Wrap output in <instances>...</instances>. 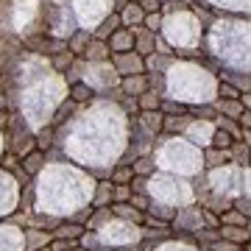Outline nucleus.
Segmentation results:
<instances>
[{
    "instance_id": "nucleus-1",
    "label": "nucleus",
    "mask_w": 251,
    "mask_h": 251,
    "mask_svg": "<svg viewBox=\"0 0 251 251\" xmlns=\"http://www.w3.org/2000/svg\"><path fill=\"white\" fill-rule=\"evenodd\" d=\"M109 62H112V67H115V73L120 75V78L145 73V59L137 53V50H128V53H112Z\"/></svg>"
},
{
    "instance_id": "nucleus-2",
    "label": "nucleus",
    "mask_w": 251,
    "mask_h": 251,
    "mask_svg": "<svg viewBox=\"0 0 251 251\" xmlns=\"http://www.w3.org/2000/svg\"><path fill=\"white\" fill-rule=\"evenodd\" d=\"M25 48L36 50V53H62L67 50V39H53V36H25Z\"/></svg>"
},
{
    "instance_id": "nucleus-3",
    "label": "nucleus",
    "mask_w": 251,
    "mask_h": 251,
    "mask_svg": "<svg viewBox=\"0 0 251 251\" xmlns=\"http://www.w3.org/2000/svg\"><path fill=\"white\" fill-rule=\"evenodd\" d=\"M109 50L112 53H128V50H134V31L131 28L115 31V34L109 36Z\"/></svg>"
},
{
    "instance_id": "nucleus-4",
    "label": "nucleus",
    "mask_w": 251,
    "mask_h": 251,
    "mask_svg": "<svg viewBox=\"0 0 251 251\" xmlns=\"http://www.w3.org/2000/svg\"><path fill=\"white\" fill-rule=\"evenodd\" d=\"M120 90H123V95L140 98L143 92H148V75L145 73H140V75H126V78H120Z\"/></svg>"
},
{
    "instance_id": "nucleus-5",
    "label": "nucleus",
    "mask_w": 251,
    "mask_h": 251,
    "mask_svg": "<svg viewBox=\"0 0 251 251\" xmlns=\"http://www.w3.org/2000/svg\"><path fill=\"white\" fill-rule=\"evenodd\" d=\"M212 134H215V123H209V120H201V123H193L187 126V137L193 140V143H204L209 145L212 143Z\"/></svg>"
},
{
    "instance_id": "nucleus-6",
    "label": "nucleus",
    "mask_w": 251,
    "mask_h": 251,
    "mask_svg": "<svg viewBox=\"0 0 251 251\" xmlns=\"http://www.w3.org/2000/svg\"><path fill=\"white\" fill-rule=\"evenodd\" d=\"M84 59L90 64H103L112 59V50H109V42H100V39H92L90 48L84 50Z\"/></svg>"
},
{
    "instance_id": "nucleus-7",
    "label": "nucleus",
    "mask_w": 251,
    "mask_h": 251,
    "mask_svg": "<svg viewBox=\"0 0 251 251\" xmlns=\"http://www.w3.org/2000/svg\"><path fill=\"white\" fill-rule=\"evenodd\" d=\"M120 28H123V20H120V14H115V11H112V14H109V17L103 20L98 28H95V31H92V39L109 42V36L115 34V31H120Z\"/></svg>"
},
{
    "instance_id": "nucleus-8",
    "label": "nucleus",
    "mask_w": 251,
    "mask_h": 251,
    "mask_svg": "<svg viewBox=\"0 0 251 251\" xmlns=\"http://www.w3.org/2000/svg\"><path fill=\"white\" fill-rule=\"evenodd\" d=\"M92 42V28L90 31H75V34L67 39V50H70L73 56H84V50L90 48Z\"/></svg>"
},
{
    "instance_id": "nucleus-9",
    "label": "nucleus",
    "mask_w": 251,
    "mask_h": 251,
    "mask_svg": "<svg viewBox=\"0 0 251 251\" xmlns=\"http://www.w3.org/2000/svg\"><path fill=\"white\" fill-rule=\"evenodd\" d=\"M218 234H221V240H229L234 246H243L251 237L246 226H218Z\"/></svg>"
},
{
    "instance_id": "nucleus-10",
    "label": "nucleus",
    "mask_w": 251,
    "mask_h": 251,
    "mask_svg": "<svg viewBox=\"0 0 251 251\" xmlns=\"http://www.w3.org/2000/svg\"><path fill=\"white\" fill-rule=\"evenodd\" d=\"M162 123H165V115L159 109L156 112H140V126L148 134H162Z\"/></svg>"
},
{
    "instance_id": "nucleus-11",
    "label": "nucleus",
    "mask_w": 251,
    "mask_h": 251,
    "mask_svg": "<svg viewBox=\"0 0 251 251\" xmlns=\"http://www.w3.org/2000/svg\"><path fill=\"white\" fill-rule=\"evenodd\" d=\"M42 165H45V151H39V148H34L31 153L23 156V171H25V176H36V173L42 171Z\"/></svg>"
},
{
    "instance_id": "nucleus-12",
    "label": "nucleus",
    "mask_w": 251,
    "mask_h": 251,
    "mask_svg": "<svg viewBox=\"0 0 251 251\" xmlns=\"http://www.w3.org/2000/svg\"><path fill=\"white\" fill-rule=\"evenodd\" d=\"M215 112H221V117L237 120V117L243 115V103H240V100H224V98H218L215 100Z\"/></svg>"
},
{
    "instance_id": "nucleus-13",
    "label": "nucleus",
    "mask_w": 251,
    "mask_h": 251,
    "mask_svg": "<svg viewBox=\"0 0 251 251\" xmlns=\"http://www.w3.org/2000/svg\"><path fill=\"white\" fill-rule=\"evenodd\" d=\"M193 123V115H165V123H162V131H187V126Z\"/></svg>"
},
{
    "instance_id": "nucleus-14",
    "label": "nucleus",
    "mask_w": 251,
    "mask_h": 251,
    "mask_svg": "<svg viewBox=\"0 0 251 251\" xmlns=\"http://www.w3.org/2000/svg\"><path fill=\"white\" fill-rule=\"evenodd\" d=\"M120 20H123L126 28H137V25H143L145 14H143V9H140L137 3H128V6H126V11L120 14Z\"/></svg>"
},
{
    "instance_id": "nucleus-15",
    "label": "nucleus",
    "mask_w": 251,
    "mask_h": 251,
    "mask_svg": "<svg viewBox=\"0 0 251 251\" xmlns=\"http://www.w3.org/2000/svg\"><path fill=\"white\" fill-rule=\"evenodd\" d=\"M84 232H87V226H81V224H62L59 229H56V237H62V240H75V243H78L81 237H84Z\"/></svg>"
},
{
    "instance_id": "nucleus-16",
    "label": "nucleus",
    "mask_w": 251,
    "mask_h": 251,
    "mask_svg": "<svg viewBox=\"0 0 251 251\" xmlns=\"http://www.w3.org/2000/svg\"><path fill=\"white\" fill-rule=\"evenodd\" d=\"M92 95H95V90H92L87 81H75L70 87V100L73 103H84V100H90Z\"/></svg>"
},
{
    "instance_id": "nucleus-17",
    "label": "nucleus",
    "mask_w": 251,
    "mask_h": 251,
    "mask_svg": "<svg viewBox=\"0 0 251 251\" xmlns=\"http://www.w3.org/2000/svg\"><path fill=\"white\" fill-rule=\"evenodd\" d=\"M137 106L143 109V112H156V109L162 106V95L153 92V90H148V92H143V95L137 98Z\"/></svg>"
},
{
    "instance_id": "nucleus-18",
    "label": "nucleus",
    "mask_w": 251,
    "mask_h": 251,
    "mask_svg": "<svg viewBox=\"0 0 251 251\" xmlns=\"http://www.w3.org/2000/svg\"><path fill=\"white\" fill-rule=\"evenodd\" d=\"M204 159H206L209 168H224V165L232 162V156H229V151H221V148H206Z\"/></svg>"
},
{
    "instance_id": "nucleus-19",
    "label": "nucleus",
    "mask_w": 251,
    "mask_h": 251,
    "mask_svg": "<svg viewBox=\"0 0 251 251\" xmlns=\"http://www.w3.org/2000/svg\"><path fill=\"white\" fill-rule=\"evenodd\" d=\"M73 67H75V56H73L70 50H62V53L53 56V70L56 73H70Z\"/></svg>"
},
{
    "instance_id": "nucleus-20",
    "label": "nucleus",
    "mask_w": 251,
    "mask_h": 251,
    "mask_svg": "<svg viewBox=\"0 0 251 251\" xmlns=\"http://www.w3.org/2000/svg\"><path fill=\"white\" fill-rule=\"evenodd\" d=\"M215 128H221V131H226V134H232L234 140H243V128L237 126V120H229V117H215Z\"/></svg>"
},
{
    "instance_id": "nucleus-21",
    "label": "nucleus",
    "mask_w": 251,
    "mask_h": 251,
    "mask_svg": "<svg viewBox=\"0 0 251 251\" xmlns=\"http://www.w3.org/2000/svg\"><path fill=\"white\" fill-rule=\"evenodd\" d=\"M229 156H232V162H240V165H246V162L251 159V148L243 140H237V143L229 148Z\"/></svg>"
},
{
    "instance_id": "nucleus-22",
    "label": "nucleus",
    "mask_w": 251,
    "mask_h": 251,
    "mask_svg": "<svg viewBox=\"0 0 251 251\" xmlns=\"http://www.w3.org/2000/svg\"><path fill=\"white\" fill-rule=\"evenodd\" d=\"M131 171H134V176H151L153 171H156V165H153L151 159H148V156H140V159L137 162H131Z\"/></svg>"
},
{
    "instance_id": "nucleus-23",
    "label": "nucleus",
    "mask_w": 251,
    "mask_h": 251,
    "mask_svg": "<svg viewBox=\"0 0 251 251\" xmlns=\"http://www.w3.org/2000/svg\"><path fill=\"white\" fill-rule=\"evenodd\" d=\"M237 143L232 134H226V131H221V128H215V134H212V148H221V151H229L232 145Z\"/></svg>"
},
{
    "instance_id": "nucleus-24",
    "label": "nucleus",
    "mask_w": 251,
    "mask_h": 251,
    "mask_svg": "<svg viewBox=\"0 0 251 251\" xmlns=\"http://www.w3.org/2000/svg\"><path fill=\"white\" fill-rule=\"evenodd\" d=\"M112 212H117L120 218H128V221H143V212L134 209L131 204H112Z\"/></svg>"
},
{
    "instance_id": "nucleus-25",
    "label": "nucleus",
    "mask_w": 251,
    "mask_h": 251,
    "mask_svg": "<svg viewBox=\"0 0 251 251\" xmlns=\"http://www.w3.org/2000/svg\"><path fill=\"white\" fill-rule=\"evenodd\" d=\"M246 224H249V218L240 215L234 206L229 209V212H224V215H221V226H246Z\"/></svg>"
},
{
    "instance_id": "nucleus-26",
    "label": "nucleus",
    "mask_w": 251,
    "mask_h": 251,
    "mask_svg": "<svg viewBox=\"0 0 251 251\" xmlns=\"http://www.w3.org/2000/svg\"><path fill=\"white\" fill-rule=\"evenodd\" d=\"M131 179H134V171H131L128 165H120V168L112 173V184H128Z\"/></svg>"
},
{
    "instance_id": "nucleus-27",
    "label": "nucleus",
    "mask_w": 251,
    "mask_h": 251,
    "mask_svg": "<svg viewBox=\"0 0 251 251\" xmlns=\"http://www.w3.org/2000/svg\"><path fill=\"white\" fill-rule=\"evenodd\" d=\"M218 95L224 100H240L243 92L237 90V87H232V84H226V81H221V87H218Z\"/></svg>"
},
{
    "instance_id": "nucleus-28",
    "label": "nucleus",
    "mask_w": 251,
    "mask_h": 251,
    "mask_svg": "<svg viewBox=\"0 0 251 251\" xmlns=\"http://www.w3.org/2000/svg\"><path fill=\"white\" fill-rule=\"evenodd\" d=\"M143 28H148L151 34H159V28H162V11H159V14H145Z\"/></svg>"
},
{
    "instance_id": "nucleus-29",
    "label": "nucleus",
    "mask_w": 251,
    "mask_h": 251,
    "mask_svg": "<svg viewBox=\"0 0 251 251\" xmlns=\"http://www.w3.org/2000/svg\"><path fill=\"white\" fill-rule=\"evenodd\" d=\"M112 198H115V204H126V198H131V187L128 184H115Z\"/></svg>"
},
{
    "instance_id": "nucleus-30",
    "label": "nucleus",
    "mask_w": 251,
    "mask_h": 251,
    "mask_svg": "<svg viewBox=\"0 0 251 251\" xmlns=\"http://www.w3.org/2000/svg\"><path fill=\"white\" fill-rule=\"evenodd\" d=\"M148 212L151 215H159V221H165V224H171V218H173V209H168V206H162V204H151Z\"/></svg>"
},
{
    "instance_id": "nucleus-31",
    "label": "nucleus",
    "mask_w": 251,
    "mask_h": 251,
    "mask_svg": "<svg viewBox=\"0 0 251 251\" xmlns=\"http://www.w3.org/2000/svg\"><path fill=\"white\" fill-rule=\"evenodd\" d=\"M137 6L143 9V14H159V11H162V3H159V0H140Z\"/></svg>"
},
{
    "instance_id": "nucleus-32",
    "label": "nucleus",
    "mask_w": 251,
    "mask_h": 251,
    "mask_svg": "<svg viewBox=\"0 0 251 251\" xmlns=\"http://www.w3.org/2000/svg\"><path fill=\"white\" fill-rule=\"evenodd\" d=\"M159 112L162 115H187V106H181V103H162Z\"/></svg>"
},
{
    "instance_id": "nucleus-33",
    "label": "nucleus",
    "mask_w": 251,
    "mask_h": 251,
    "mask_svg": "<svg viewBox=\"0 0 251 251\" xmlns=\"http://www.w3.org/2000/svg\"><path fill=\"white\" fill-rule=\"evenodd\" d=\"M73 109H75V103H73V100H70V103H62V109H59V112H56V117H53V126H59L64 117H70Z\"/></svg>"
},
{
    "instance_id": "nucleus-34",
    "label": "nucleus",
    "mask_w": 251,
    "mask_h": 251,
    "mask_svg": "<svg viewBox=\"0 0 251 251\" xmlns=\"http://www.w3.org/2000/svg\"><path fill=\"white\" fill-rule=\"evenodd\" d=\"M112 190H115V184H112V181H103V184H100V196H98V201H95V204H98V206L106 204L109 198H112V196H109Z\"/></svg>"
},
{
    "instance_id": "nucleus-35",
    "label": "nucleus",
    "mask_w": 251,
    "mask_h": 251,
    "mask_svg": "<svg viewBox=\"0 0 251 251\" xmlns=\"http://www.w3.org/2000/svg\"><path fill=\"white\" fill-rule=\"evenodd\" d=\"M234 209H237V212H240V215H246L251 221V201H246V198H240V201H234Z\"/></svg>"
},
{
    "instance_id": "nucleus-36",
    "label": "nucleus",
    "mask_w": 251,
    "mask_h": 251,
    "mask_svg": "<svg viewBox=\"0 0 251 251\" xmlns=\"http://www.w3.org/2000/svg\"><path fill=\"white\" fill-rule=\"evenodd\" d=\"M201 218H204V221L212 226V229H218V226H221V218H218L215 212H209V209H201Z\"/></svg>"
},
{
    "instance_id": "nucleus-37",
    "label": "nucleus",
    "mask_w": 251,
    "mask_h": 251,
    "mask_svg": "<svg viewBox=\"0 0 251 251\" xmlns=\"http://www.w3.org/2000/svg\"><path fill=\"white\" fill-rule=\"evenodd\" d=\"M237 126H240L243 131H251V112L249 109H243V115L237 117Z\"/></svg>"
},
{
    "instance_id": "nucleus-38",
    "label": "nucleus",
    "mask_w": 251,
    "mask_h": 251,
    "mask_svg": "<svg viewBox=\"0 0 251 251\" xmlns=\"http://www.w3.org/2000/svg\"><path fill=\"white\" fill-rule=\"evenodd\" d=\"M36 148H39V151L50 148V128H48V131H42V134L36 137Z\"/></svg>"
},
{
    "instance_id": "nucleus-39",
    "label": "nucleus",
    "mask_w": 251,
    "mask_h": 251,
    "mask_svg": "<svg viewBox=\"0 0 251 251\" xmlns=\"http://www.w3.org/2000/svg\"><path fill=\"white\" fill-rule=\"evenodd\" d=\"M128 3H131V0H115V6H112V11H115V14H123Z\"/></svg>"
},
{
    "instance_id": "nucleus-40",
    "label": "nucleus",
    "mask_w": 251,
    "mask_h": 251,
    "mask_svg": "<svg viewBox=\"0 0 251 251\" xmlns=\"http://www.w3.org/2000/svg\"><path fill=\"white\" fill-rule=\"evenodd\" d=\"M240 103H243V109H249V112H251V92H246V95H243Z\"/></svg>"
},
{
    "instance_id": "nucleus-41",
    "label": "nucleus",
    "mask_w": 251,
    "mask_h": 251,
    "mask_svg": "<svg viewBox=\"0 0 251 251\" xmlns=\"http://www.w3.org/2000/svg\"><path fill=\"white\" fill-rule=\"evenodd\" d=\"M243 140H246V145L251 148V131H243Z\"/></svg>"
},
{
    "instance_id": "nucleus-42",
    "label": "nucleus",
    "mask_w": 251,
    "mask_h": 251,
    "mask_svg": "<svg viewBox=\"0 0 251 251\" xmlns=\"http://www.w3.org/2000/svg\"><path fill=\"white\" fill-rule=\"evenodd\" d=\"M243 251H251V237H249L246 243H243Z\"/></svg>"
},
{
    "instance_id": "nucleus-43",
    "label": "nucleus",
    "mask_w": 251,
    "mask_h": 251,
    "mask_svg": "<svg viewBox=\"0 0 251 251\" xmlns=\"http://www.w3.org/2000/svg\"><path fill=\"white\" fill-rule=\"evenodd\" d=\"M36 251H50V246H45V249H36Z\"/></svg>"
},
{
    "instance_id": "nucleus-44",
    "label": "nucleus",
    "mask_w": 251,
    "mask_h": 251,
    "mask_svg": "<svg viewBox=\"0 0 251 251\" xmlns=\"http://www.w3.org/2000/svg\"><path fill=\"white\" fill-rule=\"evenodd\" d=\"M246 229H249V234H251V221H249V224H246Z\"/></svg>"
},
{
    "instance_id": "nucleus-45",
    "label": "nucleus",
    "mask_w": 251,
    "mask_h": 251,
    "mask_svg": "<svg viewBox=\"0 0 251 251\" xmlns=\"http://www.w3.org/2000/svg\"><path fill=\"white\" fill-rule=\"evenodd\" d=\"M131 3H140V0H131Z\"/></svg>"
}]
</instances>
